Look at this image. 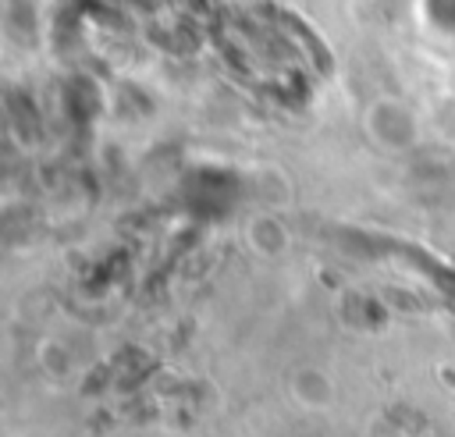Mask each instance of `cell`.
Wrapping results in <instances>:
<instances>
[{
	"mask_svg": "<svg viewBox=\"0 0 455 437\" xmlns=\"http://www.w3.org/2000/svg\"><path fill=\"white\" fill-rule=\"evenodd\" d=\"M291 387H309V391H299L295 398H299L302 405H316V409L331 405V394H334L331 380H327L320 369H299V377H295V384H291Z\"/></svg>",
	"mask_w": 455,
	"mask_h": 437,
	"instance_id": "obj_1",
	"label": "cell"
}]
</instances>
